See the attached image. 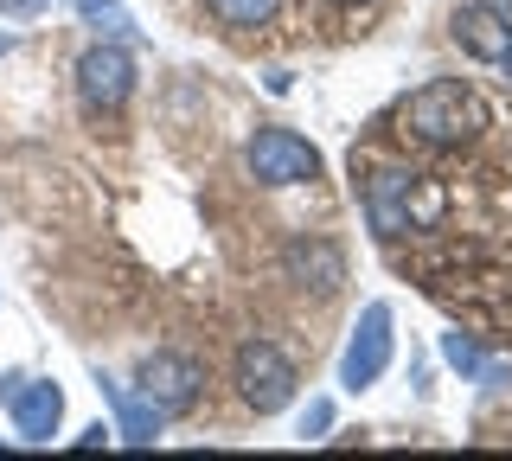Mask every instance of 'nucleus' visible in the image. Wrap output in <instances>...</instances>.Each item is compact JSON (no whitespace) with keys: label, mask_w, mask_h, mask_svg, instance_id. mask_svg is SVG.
Segmentation results:
<instances>
[{"label":"nucleus","mask_w":512,"mask_h":461,"mask_svg":"<svg viewBox=\"0 0 512 461\" xmlns=\"http://www.w3.org/2000/svg\"><path fill=\"white\" fill-rule=\"evenodd\" d=\"M244 167L256 186H308L320 180V148L301 141L295 129H256L244 148Z\"/></svg>","instance_id":"20e7f679"},{"label":"nucleus","mask_w":512,"mask_h":461,"mask_svg":"<svg viewBox=\"0 0 512 461\" xmlns=\"http://www.w3.org/2000/svg\"><path fill=\"white\" fill-rule=\"evenodd\" d=\"M391 353H397V333H391V301H365L359 321H352V340L340 353V385L346 391H365L391 372Z\"/></svg>","instance_id":"7ed1b4c3"},{"label":"nucleus","mask_w":512,"mask_h":461,"mask_svg":"<svg viewBox=\"0 0 512 461\" xmlns=\"http://www.w3.org/2000/svg\"><path fill=\"white\" fill-rule=\"evenodd\" d=\"M205 13H212L218 26H237V33H250V26H269L282 13V0H205Z\"/></svg>","instance_id":"f8f14e48"},{"label":"nucleus","mask_w":512,"mask_h":461,"mask_svg":"<svg viewBox=\"0 0 512 461\" xmlns=\"http://www.w3.org/2000/svg\"><path fill=\"white\" fill-rule=\"evenodd\" d=\"M327 429H333V404H327V397H314V404L301 410V442H320Z\"/></svg>","instance_id":"2eb2a0df"},{"label":"nucleus","mask_w":512,"mask_h":461,"mask_svg":"<svg viewBox=\"0 0 512 461\" xmlns=\"http://www.w3.org/2000/svg\"><path fill=\"white\" fill-rule=\"evenodd\" d=\"M141 397H148L160 417H186L205 397V365L192 353H148L141 359Z\"/></svg>","instance_id":"423d86ee"},{"label":"nucleus","mask_w":512,"mask_h":461,"mask_svg":"<svg viewBox=\"0 0 512 461\" xmlns=\"http://www.w3.org/2000/svg\"><path fill=\"white\" fill-rule=\"evenodd\" d=\"M333 7H372V0H333Z\"/></svg>","instance_id":"6ab92c4d"},{"label":"nucleus","mask_w":512,"mask_h":461,"mask_svg":"<svg viewBox=\"0 0 512 461\" xmlns=\"http://www.w3.org/2000/svg\"><path fill=\"white\" fill-rule=\"evenodd\" d=\"M448 39L468 58H480V65H500L512 52V13L487 7V0H461V7L448 13Z\"/></svg>","instance_id":"6e6552de"},{"label":"nucleus","mask_w":512,"mask_h":461,"mask_svg":"<svg viewBox=\"0 0 512 461\" xmlns=\"http://www.w3.org/2000/svg\"><path fill=\"white\" fill-rule=\"evenodd\" d=\"M295 359L282 353L276 340H263V333H250L244 346H237V397L256 410V417H276V410L295 404Z\"/></svg>","instance_id":"f03ea898"},{"label":"nucleus","mask_w":512,"mask_h":461,"mask_svg":"<svg viewBox=\"0 0 512 461\" xmlns=\"http://www.w3.org/2000/svg\"><path fill=\"white\" fill-rule=\"evenodd\" d=\"M13 52V33H0V58H7Z\"/></svg>","instance_id":"a211bd4d"},{"label":"nucleus","mask_w":512,"mask_h":461,"mask_svg":"<svg viewBox=\"0 0 512 461\" xmlns=\"http://www.w3.org/2000/svg\"><path fill=\"white\" fill-rule=\"evenodd\" d=\"M52 0H0V20H39Z\"/></svg>","instance_id":"dca6fc26"},{"label":"nucleus","mask_w":512,"mask_h":461,"mask_svg":"<svg viewBox=\"0 0 512 461\" xmlns=\"http://www.w3.org/2000/svg\"><path fill=\"white\" fill-rule=\"evenodd\" d=\"M96 391L116 404V436L128 442V449H148V442L160 436V423H167V417H160L148 397H128V385H116V378H96Z\"/></svg>","instance_id":"9b49d317"},{"label":"nucleus","mask_w":512,"mask_h":461,"mask_svg":"<svg viewBox=\"0 0 512 461\" xmlns=\"http://www.w3.org/2000/svg\"><path fill=\"white\" fill-rule=\"evenodd\" d=\"M442 359H448V365H455V372H461V378H493V365H487V359H480V346L468 340V333H442Z\"/></svg>","instance_id":"ddd939ff"},{"label":"nucleus","mask_w":512,"mask_h":461,"mask_svg":"<svg viewBox=\"0 0 512 461\" xmlns=\"http://www.w3.org/2000/svg\"><path fill=\"white\" fill-rule=\"evenodd\" d=\"M7 410H13V429L20 442H52L58 436V417H64V391L52 378H7Z\"/></svg>","instance_id":"9d476101"},{"label":"nucleus","mask_w":512,"mask_h":461,"mask_svg":"<svg viewBox=\"0 0 512 461\" xmlns=\"http://www.w3.org/2000/svg\"><path fill=\"white\" fill-rule=\"evenodd\" d=\"M487 7H500V13H512V0H487Z\"/></svg>","instance_id":"412c9836"},{"label":"nucleus","mask_w":512,"mask_h":461,"mask_svg":"<svg viewBox=\"0 0 512 461\" xmlns=\"http://www.w3.org/2000/svg\"><path fill=\"white\" fill-rule=\"evenodd\" d=\"M500 71H506V84H512V52H506V58H500Z\"/></svg>","instance_id":"aec40b11"},{"label":"nucleus","mask_w":512,"mask_h":461,"mask_svg":"<svg viewBox=\"0 0 512 461\" xmlns=\"http://www.w3.org/2000/svg\"><path fill=\"white\" fill-rule=\"evenodd\" d=\"M282 269H288V282L295 289H308V295H340V282H346V250L333 244V237H288V250H282Z\"/></svg>","instance_id":"1a4fd4ad"},{"label":"nucleus","mask_w":512,"mask_h":461,"mask_svg":"<svg viewBox=\"0 0 512 461\" xmlns=\"http://www.w3.org/2000/svg\"><path fill=\"white\" fill-rule=\"evenodd\" d=\"M480 129H487V103L461 77H436V84L410 90V103H404V135L436 154L468 148V141H480Z\"/></svg>","instance_id":"f257e3e1"},{"label":"nucleus","mask_w":512,"mask_h":461,"mask_svg":"<svg viewBox=\"0 0 512 461\" xmlns=\"http://www.w3.org/2000/svg\"><path fill=\"white\" fill-rule=\"evenodd\" d=\"M77 97H84L90 116H116V109L135 97V58H128V45L103 39L77 58Z\"/></svg>","instance_id":"39448f33"},{"label":"nucleus","mask_w":512,"mask_h":461,"mask_svg":"<svg viewBox=\"0 0 512 461\" xmlns=\"http://www.w3.org/2000/svg\"><path fill=\"white\" fill-rule=\"evenodd\" d=\"M109 436H116V429H103V423H90V429H84V436H77V449H103V442H109Z\"/></svg>","instance_id":"f3484780"},{"label":"nucleus","mask_w":512,"mask_h":461,"mask_svg":"<svg viewBox=\"0 0 512 461\" xmlns=\"http://www.w3.org/2000/svg\"><path fill=\"white\" fill-rule=\"evenodd\" d=\"M77 13H84L90 26H103L109 39H135V20H128L116 0H77Z\"/></svg>","instance_id":"4468645a"},{"label":"nucleus","mask_w":512,"mask_h":461,"mask_svg":"<svg viewBox=\"0 0 512 461\" xmlns=\"http://www.w3.org/2000/svg\"><path fill=\"white\" fill-rule=\"evenodd\" d=\"M416 193H423V173L410 167H378L365 180V218H372L378 237H404L416 231Z\"/></svg>","instance_id":"0eeeda50"}]
</instances>
